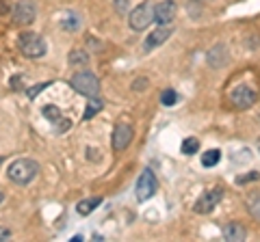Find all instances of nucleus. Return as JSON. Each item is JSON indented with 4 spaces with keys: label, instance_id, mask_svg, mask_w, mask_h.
I'll use <instances>...</instances> for the list:
<instances>
[{
    "label": "nucleus",
    "instance_id": "obj_1",
    "mask_svg": "<svg viewBox=\"0 0 260 242\" xmlns=\"http://www.w3.org/2000/svg\"><path fill=\"white\" fill-rule=\"evenodd\" d=\"M37 173H39V165L35 163V160H30V158L13 160V163L9 165V169H7V177H9L13 184H20V186L30 184L32 180H35Z\"/></svg>",
    "mask_w": 260,
    "mask_h": 242
},
{
    "label": "nucleus",
    "instance_id": "obj_2",
    "mask_svg": "<svg viewBox=\"0 0 260 242\" xmlns=\"http://www.w3.org/2000/svg\"><path fill=\"white\" fill-rule=\"evenodd\" d=\"M18 48L22 50L24 56H28V59H39V56H44L48 50L46 39L37 33H22L18 37Z\"/></svg>",
    "mask_w": 260,
    "mask_h": 242
},
{
    "label": "nucleus",
    "instance_id": "obj_3",
    "mask_svg": "<svg viewBox=\"0 0 260 242\" xmlns=\"http://www.w3.org/2000/svg\"><path fill=\"white\" fill-rule=\"evenodd\" d=\"M70 85L74 91H78L80 95H87V98H95L100 93V80H98L91 71H76L72 76Z\"/></svg>",
    "mask_w": 260,
    "mask_h": 242
},
{
    "label": "nucleus",
    "instance_id": "obj_4",
    "mask_svg": "<svg viewBox=\"0 0 260 242\" xmlns=\"http://www.w3.org/2000/svg\"><path fill=\"white\" fill-rule=\"evenodd\" d=\"M154 22V7L150 3L137 5L128 15V24L133 30H145Z\"/></svg>",
    "mask_w": 260,
    "mask_h": 242
},
{
    "label": "nucleus",
    "instance_id": "obj_5",
    "mask_svg": "<svg viewBox=\"0 0 260 242\" xmlns=\"http://www.w3.org/2000/svg\"><path fill=\"white\" fill-rule=\"evenodd\" d=\"M158 190V180L156 175H154L152 169H145V171L139 175V180H137V186H135V195L139 201H148L156 195Z\"/></svg>",
    "mask_w": 260,
    "mask_h": 242
},
{
    "label": "nucleus",
    "instance_id": "obj_6",
    "mask_svg": "<svg viewBox=\"0 0 260 242\" xmlns=\"http://www.w3.org/2000/svg\"><path fill=\"white\" fill-rule=\"evenodd\" d=\"M256 91L251 87H247V85H239L237 89L232 91V95H230V102H232V106L234 108H239V110H247V108H251L256 104Z\"/></svg>",
    "mask_w": 260,
    "mask_h": 242
},
{
    "label": "nucleus",
    "instance_id": "obj_7",
    "mask_svg": "<svg viewBox=\"0 0 260 242\" xmlns=\"http://www.w3.org/2000/svg\"><path fill=\"white\" fill-rule=\"evenodd\" d=\"M221 199H223V190H221V188H210V190H206L198 201H195V208H193V210H195L198 214H210V212L215 210V206H217Z\"/></svg>",
    "mask_w": 260,
    "mask_h": 242
},
{
    "label": "nucleus",
    "instance_id": "obj_8",
    "mask_svg": "<svg viewBox=\"0 0 260 242\" xmlns=\"http://www.w3.org/2000/svg\"><path fill=\"white\" fill-rule=\"evenodd\" d=\"M37 18V9L35 5L30 3V0H22V3L15 5L13 9V22L18 24V26H30L32 22Z\"/></svg>",
    "mask_w": 260,
    "mask_h": 242
},
{
    "label": "nucleus",
    "instance_id": "obj_9",
    "mask_svg": "<svg viewBox=\"0 0 260 242\" xmlns=\"http://www.w3.org/2000/svg\"><path fill=\"white\" fill-rule=\"evenodd\" d=\"M178 15V7L174 0H162L154 7V22H158L160 26H169Z\"/></svg>",
    "mask_w": 260,
    "mask_h": 242
},
{
    "label": "nucleus",
    "instance_id": "obj_10",
    "mask_svg": "<svg viewBox=\"0 0 260 242\" xmlns=\"http://www.w3.org/2000/svg\"><path fill=\"white\" fill-rule=\"evenodd\" d=\"M130 141H133V128L128 124H117L115 130H113V136H111V147L113 151H124Z\"/></svg>",
    "mask_w": 260,
    "mask_h": 242
},
{
    "label": "nucleus",
    "instance_id": "obj_11",
    "mask_svg": "<svg viewBox=\"0 0 260 242\" xmlns=\"http://www.w3.org/2000/svg\"><path fill=\"white\" fill-rule=\"evenodd\" d=\"M169 37H172V28H169V26H160V28L152 30V33L148 35V39L143 42V48L150 52V50H154V48H158L160 44H165Z\"/></svg>",
    "mask_w": 260,
    "mask_h": 242
},
{
    "label": "nucleus",
    "instance_id": "obj_12",
    "mask_svg": "<svg viewBox=\"0 0 260 242\" xmlns=\"http://www.w3.org/2000/svg\"><path fill=\"white\" fill-rule=\"evenodd\" d=\"M206 59H208V65H210V67H223L225 63H228V59H230V54H228V48H225V46L219 44V46L210 48Z\"/></svg>",
    "mask_w": 260,
    "mask_h": 242
},
{
    "label": "nucleus",
    "instance_id": "obj_13",
    "mask_svg": "<svg viewBox=\"0 0 260 242\" xmlns=\"http://www.w3.org/2000/svg\"><path fill=\"white\" fill-rule=\"evenodd\" d=\"M223 238L230 240V242H243V240L247 238V231H245L243 225L230 223V225H225V229H223Z\"/></svg>",
    "mask_w": 260,
    "mask_h": 242
},
{
    "label": "nucleus",
    "instance_id": "obj_14",
    "mask_svg": "<svg viewBox=\"0 0 260 242\" xmlns=\"http://www.w3.org/2000/svg\"><path fill=\"white\" fill-rule=\"evenodd\" d=\"M100 204H102V197H89V199H83V201H78L76 212H78L80 216H89V214H91Z\"/></svg>",
    "mask_w": 260,
    "mask_h": 242
},
{
    "label": "nucleus",
    "instance_id": "obj_15",
    "mask_svg": "<svg viewBox=\"0 0 260 242\" xmlns=\"http://www.w3.org/2000/svg\"><path fill=\"white\" fill-rule=\"evenodd\" d=\"M61 28L68 30V33H74V30L80 28V18L76 13H72V11H65L61 15Z\"/></svg>",
    "mask_w": 260,
    "mask_h": 242
},
{
    "label": "nucleus",
    "instance_id": "obj_16",
    "mask_svg": "<svg viewBox=\"0 0 260 242\" xmlns=\"http://www.w3.org/2000/svg\"><path fill=\"white\" fill-rule=\"evenodd\" d=\"M68 61H70V65L72 67H87V63H89V56L85 50H70V56H68Z\"/></svg>",
    "mask_w": 260,
    "mask_h": 242
},
{
    "label": "nucleus",
    "instance_id": "obj_17",
    "mask_svg": "<svg viewBox=\"0 0 260 242\" xmlns=\"http://www.w3.org/2000/svg\"><path fill=\"white\" fill-rule=\"evenodd\" d=\"M219 160H221V151L219 149H208L202 154V165L204 167H215Z\"/></svg>",
    "mask_w": 260,
    "mask_h": 242
},
{
    "label": "nucleus",
    "instance_id": "obj_18",
    "mask_svg": "<svg viewBox=\"0 0 260 242\" xmlns=\"http://www.w3.org/2000/svg\"><path fill=\"white\" fill-rule=\"evenodd\" d=\"M198 149H200V141L195 136H189V139L182 141V154L193 156V154H198Z\"/></svg>",
    "mask_w": 260,
    "mask_h": 242
},
{
    "label": "nucleus",
    "instance_id": "obj_19",
    "mask_svg": "<svg viewBox=\"0 0 260 242\" xmlns=\"http://www.w3.org/2000/svg\"><path fill=\"white\" fill-rule=\"evenodd\" d=\"M102 106H104V104L100 102V100H95V98H91V100H89L87 102V110H85V115H83V119L87 121V119H91L93 115H98V112H100L102 110Z\"/></svg>",
    "mask_w": 260,
    "mask_h": 242
},
{
    "label": "nucleus",
    "instance_id": "obj_20",
    "mask_svg": "<svg viewBox=\"0 0 260 242\" xmlns=\"http://www.w3.org/2000/svg\"><path fill=\"white\" fill-rule=\"evenodd\" d=\"M178 102V93L174 91V89H165V91L160 93V104L162 106H176Z\"/></svg>",
    "mask_w": 260,
    "mask_h": 242
},
{
    "label": "nucleus",
    "instance_id": "obj_21",
    "mask_svg": "<svg viewBox=\"0 0 260 242\" xmlns=\"http://www.w3.org/2000/svg\"><path fill=\"white\" fill-rule=\"evenodd\" d=\"M44 117H46L48 121H52V124H56L59 119H63L61 110L56 108V106H46V108H44Z\"/></svg>",
    "mask_w": 260,
    "mask_h": 242
},
{
    "label": "nucleus",
    "instance_id": "obj_22",
    "mask_svg": "<svg viewBox=\"0 0 260 242\" xmlns=\"http://www.w3.org/2000/svg\"><path fill=\"white\" fill-rule=\"evenodd\" d=\"M249 214L260 221V195H254L249 199Z\"/></svg>",
    "mask_w": 260,
    "mask_h": 242
},
{
    "label": "nucleus",
    "instance_id": "obj_23",
    "mask_svg": "<svg viewBox=\"0 0 260 242\" xmlns=\"http://www.w3.org/2000/svg\"><path fill=\"white\" fill-rule=\"evenodd\" d=\"M50 85H52V83H39L37 87L28 89V98H30V100H35V98H37V93H39V91H44V89H48Z\"/></svg>",
    "mask_w": 260,
    "mask_h": 242
},
{
    "label": "nucleus",
    "instance_id": "obj_24",
    "mask_svg": "<svg viewBox=\"0 0 260 242\" xmlns=\"http://www.w3.org/2000/svg\"><path fill=\"white\" fill-rule=\"evenodd\" d=\"M9 238H11V229H9V227H3V225H0V242L9 240Z\"/></svg>",
    "mask_w": 260,
    "mask_h": 242
},
{
    "label": "nucleus",
    "instance_id": "obj_25",
    "mask_svg": "<svg viewBox=\"0 0 260 242\" xmlns=\"http://www.w3.org/2000/svg\"><path fill=\"white\" fill-rule=\"evenodd\" d=\"M145 85H148V80H145V78H139V80H135L133 89H135V91H143V89H145Z\"/></svg>",
    "mask_w": 260,
    "mask_h": 242
},
{
    "label": "nucleus",
    "instance_id": "obj_26",
    "mask_svg": "<svg viewBox=\"0 0 260 242\" xmlns=\"http://www.w3.org/2000/svg\"><path fill=\"white\" fill-rule=\"evenodd\" d=\"M247 180H258V173H249V175H245V177H239V184L247 182Z\"/></svg>",
    "mask_w": 260,
    "mask_h": 242
},
{
    "label": "nucleus",
    "instance_id": "obj_27",
    "mask_svg": "<svg viewBox=\"0 0 260 242\" xmlns=\"http://www.w3.org/2000/svg\"><path fill=\"white\" fill-rule=\"evenodd\" d=\"M117 9L119 11H126V0H117Z\"/></svg>",
    "mask_w": 260,
    "mask_h": 242
},
{
    "label": "nucleus",
    "instance_id": "obj_28",
    "mask_svg": "<svg viewBox=\"0 0 260 242\" xmlns=\"http://www.w3.org/2000/svg\"><path fill=\"white\" fill-rule=\"evenodd\" d=\"M3 199H5V195H3V190H0V204H3Z\"/></svg>",
    "mask_w": 260,
    "mask_h": 242
},
{
    "label": "nucleus",
    "instance_id": "obj_29",
    "mask_svg": "<svg viewBox=\"0 0 260 242\" xmlns=\"http://www.w3.org/2000/svg\"><path fill=\"white\" fill-rule=\"evenodd\" d=\"M0 163H3V158H0Z\"/></svg>",
    "mask_w": 260,
    "mask_h": 242
}]
</instances>
